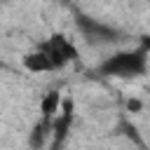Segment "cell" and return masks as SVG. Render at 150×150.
Instances as JSON below:
<instances>
[{
    "label": "cell",
    "mask_w": 150,
    "mask_h": 150,
    "mask_svg": "<svg viewBox=\"0 0 150 150\" xmlns=\"http://www.w3.org/2000/svg\"><path fill=\"white\" fill-rule=\"evenodd\" d=\"M73 101L70 98H63L61 101V108L59 112L52 117V150H61L63 143L68 141V134H70V127H73Z\"/></svg>",
    "instance_id": "4"
},
{
    "label": "cell",
    "mask_w": 150,
    "mask_h": 150,
    "mask_svg": "<svg viewBox=\"0 0 150 150\" xmlns=\"http://www.w3.org/2000/svg\"><path fill=\"white\" fill-rule=\"evenodd\" d=\"M23 66H26V70H30V73H52V70H54V66L49 63V59H47L40 49L28 52V54L23 56Z\"/></svg>",
    "instance_id": "6"
},
{
    "label": "cell",
    "mask_w": 150,
    "mask_h": 150,
    "mask_svg": "<svg viewBox=\"0 0 150 150\" xmlns=\"http://www.w3.org/2000/svg\"><path fill=\"white\" fill-rule=\"evenodd\" d=\"M61 94L59 91H47L45 96H42V101H40V112H42V117H47V120H52L56 112H59V108H61Z\"/></svg>",
    "instance_id": "7"
},
{
    "label": "cell",
    "mask_w": 150,
    "mask_h": 150,
    "mask_svg": "<svg viewBox=\"0 0 150 150\" xmlns=\"http://www.w3.org/2000/svg\"><path fill=\"white\" fill-rule=\"evenodd\" d=\"M127 108H129V110H138V108H141V103H138V101H129V103H127Z\"/></svg>",
    "instance_id": "8"
},
{
    "label": "cell",
    "mask_w": 150,
    "mask_h": 150,
    "mask_svg": "<svg viewBox=\"0 0 150 150\" xmlns=\"http://www.w3.org/2000/svg\"><path fill=\"white\" fill-rule=\"evenodd\" d=\"M148 59H150V54L143 47H138V49H122V52H115L112 56H108L98 66V73L105 75V77H120V80L141 77L148 70Z\"/></svg>",
    "instance_id": "1"
},
{
    "label": "cell",
    "mask_w": 150,
    "mask_h": 150,
    "mask_svg": "<svg viewBox=\"0 0 150 150\" xmlns=\"http://www.w3.org/2000/svg\"><path fill=\"white\" fill-rule=\"evenodd\" d=\"M38 49L49 59V63L54 66V70H59V68H63V66H68L70 61L77 59V47L66 35H61V33H56L49 40H45L42 45H38Z\"/></svg>",
    "instance_id": "2"
},
{
    "label": "cell",
    "mask_w": 150,
    "mask_h": 150,
    "mask_svg": "<svg viewBox=\"0 0 150 150\" xmlns=\"http://www.w3.org/2000/svg\"><path fill=\"white\" fill-rule=\"evenodd\" d=\"M77 28H80V33L84 35V40L89 45H112V42L120 40V30L117 28H112L108 23H101L96 19H89L84 14L77 16Z\"/></svg>",
    "instance_id": "3"
},
{
    "label": "cell",
    "mask_w": 150,
    "mask_h": 150,
    "mask_svg": "<svg viewBox=\"0 0 150 150\" xmlns=\"http://www.w3.org/2000/svg\"><path fill=\"white\" fill-rule=\"evenodd\" d=\"M47 141H52V120L42 117L40 122H35V127L28 136V143H30L33 150H40V148H45Z\"/></svg>",
    "instance_id": "5"
}]
</instances>
